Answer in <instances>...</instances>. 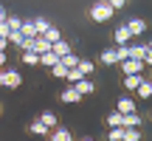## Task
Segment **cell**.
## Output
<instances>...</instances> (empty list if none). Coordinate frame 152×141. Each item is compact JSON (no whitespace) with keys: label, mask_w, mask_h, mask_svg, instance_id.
<instances>
[{"label":"cell","mask_w":152,"mask_h":141,"mask_svg":"<svg viewBox=\"0 0 152 141\" xmlns=\"http://www.w3.org/2000/svg\"><path fill=\"white\" fill-rule=\"evenodd\" d=\"M113 11H115V9L107 3V0H99V3L90 6V20H93V23H107L110 17H113Z\"/></svg>","instance_id":"6da1fadb"},{"label":"cell","mask_w":152,"mask_h":141,"mask_svg":"<svg viewBox=\"0 0 152 141\" xmlns=\"http://www.w3.org/2000/svg\"><path fill=\"white\" fill-rule=\"evenodd\" d=\"M0 85H3V87H9V90H17V87L23 85L20 70H0Z\"/></svg>","instance_id":"7a4b0ae2"},{"label":"cell","mask_w":152,"mask_h":141,"mask_svg":"<svg viewBox=\"0 0 152 141\" xmlns=\"http://www.w3.org/2000/svg\"><path fill=\"white\" fill-rule=\"evenodd\" d=\"M118 65H121V70H124V73H141V70H144V59L127 57V59H121Z\"/></svg>","instance_id":"3957f363"},{"label":"cell","mask_w":152,"mask_h":141,"mask_svg":"<svg viewBox=\"0 0 152 141\" xmlns=\"http://www.w3.org/2000/svg\"><path fill=\"white\" fill-rule=\"evenodd\" d=\"M59 99H62V102H65V104H79V99H82V93L76 90L73 85H68L65 90H62V96H59Z\"/></svg>","instance_id":"277c9868"},{"label":"cell","mask_w":152,"mask_h":141,"mask_svg":"<svg viewBox=\"0 0 152 141\" xmlns=\"http://www.w3.org/2000/svg\"><path fill=\"white\" fill-rule=\"evenodd\" d=\"M73 87L82 93V96H87V93H93V90H96V85L90 82V76H82L79 82H73Z\"/></svg>","instance_id":"5b68a950"},{"label":"cell","mask_w":152,"mask_h":141,"mask_svg":"<svg viewBox=\"0 0 152 141\" xmlns=\"http://www.w3.org/2000/svg\"><path fill=\"white\" fill-rule=\"evenodd\" d=\"M51 141H73V136L65 127H51Z\"/></svg>","instance_id":"8992f818"},{"label":"cell","mask_w":152,"mask_h":141,"mask_svg":"<svg viewBox=\"0 0 152 141\" xmlns=\"http://www.w3.org/2000/svg\"><path fill=\"white\" fill-rule=\"evenodd\" d=\"M121 124L124 127H141V116L132 110V113H121Z\"/></svg>","instance_id":"52a82bcc"},{"label":"cell","mask_w":152,"mask_h":141,"mask_svg":"<svg viewBox=\"0 0 152 141\" xmlns=\"http://www.w3.org/2000/svg\"><path fill=\"white\" fill-rule=\"evenodd\" d=\"M127 28H130V34H132V37H138V34H144V31H147V23L135 17V20H130V23H127Z\"/></svg>","instance_id":"ba28073f"},{"label":"cell","mask_w":152,"mask_h":141,"mask_svg":"<svg viewBox=\"0 0 152 141\" xmlns=\"http://www.w3.org/2000/svg\"><path fill=\"white\" fill-rule=\"evenodd\" d=\"M141 79H144L141 73H124V87L127 90H135V87L141 85Z\"/></svg>","instance_id":"9c48e42d"},{"label":"cell","mask_w":152,"mask_h":141,"mask_svg":"<svg viewBox=\"0 0 152 141\" xmlns=\"http://www.w3.org/2000/svg\"><path fill=\"white\" fill-rule=\"evenodd\" d=\"M135 93H138L141 99H152V82H149V79H141V85L135 87Z\"/></svg>","instance_id":"30bf717a"},{"label":"cell","mask_w":152,"mask_h":141,"mask_svg":"<svg viewBox=\"0 0 152 141\" xmlns=\"http://www.w3.org/2000/svg\"><path fill=\"white\" fill-rule=\"evenodd\" d=\"M51 51H54L56 57H65V54H71V45H68L65 40H56V43H51Z\"/></svg>","instance_id":"8fae6325"},{"label":"cell","mask_w":152,"mask_h":141,"mask_svg":"<svg viewBox=\"0 0 152 141\" xmlns=\"http://www.w3.org/2000/svg\"><path fill=\"white\" fill-rule=\"evenodd\" d=\"M56 62H59V57H56L54 51H45V54H39V65H45V68H54Z\"/></svg>","instance_id":"7c38bea8"},{"label":"cell","mask_w":152,"mask_h":141,"mask_svg":"<svg viewBox=\"0 0 152 141\" xmlns=\"http://www.w3.org/2000/svg\"><path fill=\"white\" fill-rule=\"evenodd\" d=\"M130 40H132V34H130V28H127V26H118V28H115V43H118V45L130 43Z\"/></svg>","instance_id":"4fadbf2b"},{"label":"cell","mask_w":152,"mask_h":141,"mask_svg":"<svg viewBox=\"0 0 152 141\" xmlns=\"http://www.w3.org/2000/svg\"><path fill=\"white\" fill-rule=\"evenodd\" d=\"M115 107H118V113H132V110H135V102H132L130 96H124V99H118Z\"/></svg>","instance_id":"5bb4252c"},{"label":"cell","mask_w":152,"mask_h":141,"mask_svg":"<svg viewBox=\"0 0 152 141\" xmlns=\"http://www.w3.org/2000/svg\"><path fill=\"white\" fill-rule=\"evenodd\" d=\"M39 121H42V124L48 127V130H51V127H56V124H59V119H56V113H51V110H45V113L39 116Z\"/></svg>","instance_id":"9a60e30c"},{"label":"cell","mask_w":152,"mask_h":141,"mask_svg":"<svg viewBox=\"0 0 152 141\" xmlns=\"http://www.w3.org/2000/svg\"><path fill=\"white\" fill-rule=\"evenodd\" d=\"M20 34H23V37H37V28H34V20H26V23H20Z\"/></svg>","instance_id":"2e32d148"},{"label":"cell","mask_w":152,"mask_h":141,"mask_svg":"<svg viewBox=\"0 0 152 141\" xmlns=\"http://www.w3.org/2000/svg\"><path fill=\"white\" fill-rule=\"evenodd\" d=\"M121 141H141L138 127H124V136H121Z\"/></svg>","instance_id":"e0dca14e"},{"label":"cell","mask_w":152,"mask_h":141,"mask_svg":"<svg viewBox=\"0 0 152 141\" xmlns=\"http://www.w3.org/2000/svg\"><path fill=\"white\" fill-rule=\"evenodd\" d=\"M76 68H79L82 76H93V68H96V65H93L90 59H79V65H76Z\"/></svg>","instance_id":"ac0fdd59"},{"label":"cell","mask_w":152,"mask_h":141,"mask_svg":"<svg viewBox=\"0 0 152 141\" xmlns=\"http://www.w3.org/2000/svg\"><path fill=\"white\" fill-rule=\"evenodd\" d=\"M102 62H104V65H115V62H118V57H115V48L102 51Z\"/></svg>","instance_id":"d6986e66"},{"label":"cell","mask_w":152,"mask_h":141,"mask_svg":"<svg viewBox=\"0 0 152 141\" xmlns=\"http://www.w3.org/2000/svg\"><path fill=\"white\" fill-rule=\"evenodd\" d=\"M23 65H39V54H34V51H23Z\"/></svg>","instance_id":"ffe728a7"},{"label":"cell","mask_w":152,"mask_h":141,"mask_svg":"<svg viewBox=\"0 0 152 141\" xmlns=\"http://www.w3.org/2000/svg\"><path fill=\"white\" fill-rule=\"evenodd\" d=\"M48 43H56V40H62V34H59V28H54V26H48L45 28V34H42Z\"/></svg>","instance_id":"44dd1931"},{"label":"cell","mask_w":152,"mask_h":141,"mask_svg":"<svg viewBox=\"0 0 152 141\" xmlns=\"http://www.w3.org/2000/svg\"><path fill=\"white\" fill-rule=\"evenodd\" d=\"M28 130H31V133H34V136H45V133H48V127H45V124H42V121H39V119H37V121H31V127H28Z\"/></svg>","instance_id":"7402d4cb"},{"label":"cell","mask_w":152,"mask_h":141,"mask_svg":"<svg viewBox=\"0 0 152 141\" xmlns=\"http://www.w3.org/2000/svg\"><path fill=\"white\" fill-rule=\"evenodd\" d=\"M51 73H54V76H56V79H65V73H68V68H65V62H62V59H59V62H56V65H54V68H51Z\"/></svg>","instance_id":"603a6c76"},{"label":"cell","mask_w":152,"mask_h":141,"mask_svg":"<svg viewBox=\"0 0 152 141\" xmlns=\"http://www.w3.org/2000/svg\"><path fill=\"white\" fill-rule=\"evenodd\" d=\"M144 54H147V45H130V57H135V59H144Z\"/></svg>","instance_id":"cb8c5ba5"},{"label":"cell","mask_w":152,"mask_h":141,"mask_svg":"<svg viewBox=\"0 0 152 141\" xmlns=\"http://www.w3.org/2000/svg\"><path fill=\"white\" fill-rule=\"evenodd\" d=\"M51 23L45 20V17H34V28H37V34H45V28H48Z\"/></svg>","instance_id":"d4e9b609"},{"label":"cell","mask_w":152,"mask_h":141,"mask_svg":"<svg viewBox=\"0 0 152 141\" xmlns=\"http://www.w3.org/2000/svg\"><path fill=\"white\" fill-rule=\"evenodd\" d=\"M59 59L65 62V68H76V65H79V57H76V54H65V57H59Z\"/></svg>","instance_id":"484cf974"},{"label":"cell","mask_w":152,"mask_h":141,"mask_svg":"<svg viewBox=\"0 0 152 141\" xmlns=\"http://www.w3.org/2000/svg\"><path fill=\"white\" fill-rule=\"evenodd\" d=\"M121 136H124V127H110V133H107L110 141H121Z\"/></svg>","instance_id":"4316f807"},{"label":"cell","mask_w":152,"mask_h":141,"mask_svg":"<svg viewBox=\"0 0 152 141\" xmlns=\"http://www.w3.org/2000/svg\"><path fill=\"white\" fill-rule=\"evenodd\" d=\"M107 124H110V127H124V124H121V113H118V110L107 116Z\"/></svg>","instance_id":"83f0119b"},{"label":"cell","mask_w":152,"mask_h":141,"mask_svg":"<svg viewBox=\"0 0 152 141\" xmlns=\"http://www.w3.org/2000/svg\"><path fill=\"white\" fill-rule=\"evenodd\" d=\"M9 45H17V48H20L23 45V34L20 31H9Z\"/></svg>","instance_id":"f1b7e54d"},{"label":"cell","mask_w":152,"mask_h":141,"mask_svg":"<svg viewBox=\"0 0 152 141\" xmlns=\"http://www.w3.org/2000/svg\"><path fill=\"white\" fill-rule=\"evenodd\" d=\"M65 79L71 82V85H73V82H79V79H82V73H79V68H68V73H65Z\"/></svg>","instance_id":"f546056e"},{"label":"cell","mask_w":152,"mask_h":141,"mask_svg":"<svg viewBox=\"0 0 152 141\" xmlns=\"http://www.w3.org/2000/svg\"><path fill=\"white\" fill-rule=\"evenodd\" d=\"M20 23H23V20H20V17H11V14H9V17H6V26H9V28H11V31H20Z\"/></svg>","instance_id":"4dcf8cb0"},{"label":"cell","mask_w":152,"mask_h":141,"mask_svg":"<svg viewBox=\"0 0 152 141\" xmlns=\"http://www.w3.org/2000/svg\"><path fill=\"white\" fill-rule=\"evenodd\" d=\"M115 57H118V62H121V59H127V57H130V45H127V43H124V45H118V48H115Z\"/></svg>","instance_id":"1f68e13d"},{"label":"cell","mask_w":152,"mask_h":141,"mask_svg":"<svg viewBox=\"0 0 152 141\" xmlns=\"http://www.w3.org/2000/svg\"><path fill=\"white\" fill-rule=\"evenodd\" d=\"M144 68H152V48L147 45V54H144Z\"/></svg>","instance_id":"d6a6232c"},{"label":"cell","mask_w":152,"mask_h":141,"mask_svg":"<svg viewBox=\"0 0 152 141\" xmlns=\"http://www.w3.org/2000/svg\"><path fill=\"white\" fill-rule=\"evenodd\" d=\"M107 3L113 6V9H124V6H127V0H107Z\"/></svg>","instance_id":"836d02e7"},{"label":"cell","mask_w":152,"mask_h":141,"mask_svg":"<svg viewBox=\"0 0 152 141\" xmlns=\"http://www.w3.org/2000/svg\"><path fill=\"white\" fill-rule=\"evenodd\" d=\"M9 31H11V28L6 26V20H3V23H0V37H9Z\"/></svg>","instance_id":"e575fe53"},{"label":"cell","mask_w":152,"mask_h":141,"mask_svg":"<svg viewBox=\"0 0 152 141\" xmlns=\"http://www.w3.org/2000/svg\"><path fill=\"white\" fill-rule=\"evenodd\" d=\"M9 48V37H0V51H6Z\"/></svg>","instance_id":"d590c367"},{"label":"cell","mask_w":152,"mask_h":141,"mask_svg":"<svg viewBox=\"0 0 152 141\" xmlns=\"http://www.w3.org/2000/svg\"><path fill=\"white\" fill-rule=\"evenodd\" d=\"M6 17H9V11H6V9H3V6H0V23H3V20H6Z\"/></svg>","instance_id":"8d00e7d4"},{"label":"cell","mask_w":152,"mask_h":141,"mask_svg":"<svg viewBox=\"0 0 152 141\" xmlns=\"http://www.w3.org/2000/svg\"><path fill=\"white\" fill-rule=\"evenodd\" d=\"M6 65V51H0V68Z\"/></svg>","instance_id":"74e56055"},{"label":"cell","mask_w":152,"mask_h":141,"mask_svg":"<svg viewBox=\"0 0 152 141\" xmlns=\"http://www.w3.org/2000/svg\"><path fill=\"white\" fill-rule=\"evenodd\" d=\"M82 141H93V138H82Z\"/></svg>","instance_id":"f35d334b"},{"label":"cell","mask_w":152,"mask_h":141,"mask_svg":"<svg viewBox=\"0 0 152 141\" xmlns=\"http://www.w3.org/2000/svg\"><path fill=\"white\" fill-rule=\"evenodd\" d=\"M149 48H152V43H149Z\"/></svg>","instance_id":"ab89813d"}]
</instances>
